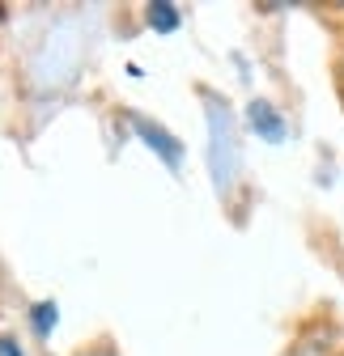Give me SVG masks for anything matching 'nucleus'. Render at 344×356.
<instances>
[{"label":"nucleus","instance_id":"2","mask_svg":"<svg viewBox=\"0 0 344 356\" xmlns=\"http://www.w3.org/2000/svg\"><path fill=\"white\" fill-rule=\"evenodd\" d=\"M247 127H251L260 140H268V145H285V140H289V123H285V115H281L268 98H251V102H247Z\"/></svg>","mask_w":344,"mask_h":356},{"label":"nucleus","instance_id":"5","mask_svg":"<svg viewBox=\"0 0 344 356\" xmlns=\"http://www.w3.org/2000/svg\"><path fill=\"white\" fill-rule=\"evenodd\" d=\"M56 318H60V309H56L52 301H38V305L30 309V323H34V331H38L42 339H47V335L56 331Z\"/></svg>","mask_w":344,"mask_h":356},{"label":"nucleus","instance_id":"3","mask_svg":"<svg viewBox=\"0 0 344 356\" xmlns=\"http://www.w3.org/2000/svg\"><path fill=\"white\" fill-rule=\"evenodd\" d=\"M132 131H136V136L170 165V170H179V161H183V145H179V136H170V131L162 127V123H149V119H136L132 115Z\"/></svg>","mask_w":344,"mask_h":356},{"label":"nucleus","instance_id":"1","mask_svg":"<svg viewBox=\"0 0 344 356\" xmlns=\"http://www.w3.org/2000/svg\"><path fill=\"white\" fill-rule=\"evenodd\" d=\"M204 115H208V170H212V187H217V195H230L234 178H238L234 119H230V106L217 94H204Z\"/></svg>","mask_w":344,"mask_h":356},{"label":"nucleus","instance_id":"8","mask_svg":"<svg viewBox=\"0 0 344 356\" xmlns=\"http://www.w3.org/2000/svg\"><path fill=\"white\" fill-rule=\"evenodd\" d=\"M340 81H344V64H340Z\"/></svg>","mask_w":344,"mask_h":356},{"label":"nucleus","instance_id":"6","mask_svg":"<svg viewBox=\"0 0 344 356\" xmlns=\"http://www.w3.org/2000/svg\"><path fill=\"white\" fill-rule=\"evenodd\" d=\"M0 356H22V343L9 339V335H0Z\"/></svg>","mask_w":344,"mask_h":356},{"label":"nucleus","instance_id":"4","mask_svg":"<svg viewBox=\"0 0 344 356\" xmlns=\"http://www.w3.org/2000/svg\"><path fill=\"white\" fill-rule=\"evenodd\" d=\"M145 17H149V26H153L157 34H170V30H179V22H183L179 5H166V0L149 5V9H145Z\"/></svg>","mask_w":344,"mask_h":356},{"label":"nucleus","instance_id":"7","mask_svg":"<svg viewBox=\"0 0 344 356\" xmlns=\"http://www.w3.org/2000/svg\"><path fill=\"white\" fill-rule=\"evenodd\" d=\"M81 356H111V352H107V348H102V352H81Z\"/></svg>","mask_w":344,"mask_h":356}]
</instances>
